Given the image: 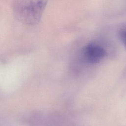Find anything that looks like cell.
<instances>
[{"mask_svg":"<svg viewBox=\"0 0 126 126\" xmlns=\"http://www.w3.org/2000/svg\"><path fill=\"white\" fill-rule=\"evenodd\" d=\"M47 0H12L15 18L22 24L32 26L40 20Z\"/></svg>","mask_w":126,"mask_h":126,"instance_id":"1","label":"cell"},{"mask_svg":"<svg viewBox=\"0 0 126 126\" xmlns=\"http://www.w3.org/2000/svg\"><path fill=\"white\" fill-rule=\"evenodd\" d=\"M83 54L87 62L94 63L102 59L105 56L106 52L101 46L94 44H90L85 47Z\"/></svg>","mask_w":126,"mask_h":126,"instance_id":"2","label":"cell"},{"mask_svg":"<svg viewBox=\"0 0 126 126\" xmlns=\"http://www.w3.org/2000/svg\"><path fill=\"white\" fill-rule=\"evenodd\" d=\"M122 39L124 41V43H125L126 46V31H125L124 32H123L122 34Z\"/></svg>","mask_w":126,"mask_h":126,"instance_id":"3","label":"cell"}]
</instances>
